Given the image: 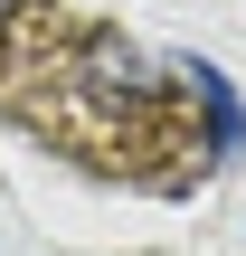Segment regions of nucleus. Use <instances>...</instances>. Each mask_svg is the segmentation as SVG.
<instances>
[{"label":"nucleus","mask_w":246,"mask_h":256,"mask_svg":"<svg viewBox=\"0 0 246 256\" xmlns=\"http://www.w3.org/2000/svg\"><path fill=\"white\" fill-rule=\"evenodd\" d=\"M180 76H190V95H199V114H209V152L237 162L246 152V104H237V86H228V66H218V57H190Z\"/></svg>","instance_id":"1"},{"label":"nucleus","mask_w":246,"mask_h":256,"mask_svg":"<svg viewBox=\"0 0 246 256\" xmlns=\"http://www.w3.org/2000/svg\"><path fill=\"white\" fill-rule=\"evenodd\" d=\"M0 10H9V0H0Z\"/></svg>","instance_id":"2"}]
</instances>
